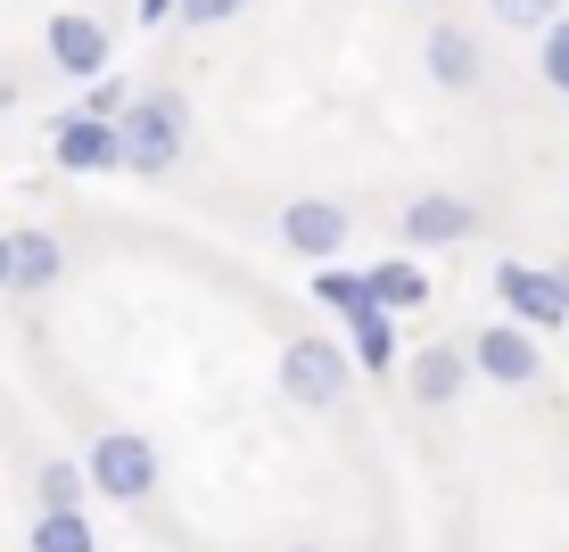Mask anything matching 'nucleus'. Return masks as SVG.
I'll return each mask as SVG.
<instances>
[{"label":"nucleus","instance_id":"obj_1","mask_svg":"<svg viewBox=\"0 0 569 552\" xmlns=\"http://www.w3.org/2000/svg\"><path fill=\"white\" fill-rule=\"evenodd\" d=\"M190 141V100L182 91H132L124 108H116V165L124 173H173V157Z\"/></svg>","mask_w":569,"mask_h":552},{"label":"nucleus","instance_id":"obj_2","mask_svg":"<svg viewBox=\"0 0 569 552\" xmlns=\"http://www.w3.org/2000/svg\"><path fill=\"white\" fill-rule=\"evenodd\" d=\"M83 486L91 495H108V503H149L157 495V445L141 438V429H108L100 445L83 453Z\"/></svg>","mask_w":569,"mask_h":552},{"label":"nucleus","instance_id":"obj_3","mask_svg":"<svg viewBox=\"0 0 569 552\" xmlns=\"http://www.w3.org/2000/svg\"><path fill=\"white\" fill-rule=\"evenodd\" d=\"M356 380V363L339 354V339H289L281 347V397L306 404V412H330Z\"/></svg>","mask_w":569,"mask_h":552},{"label":"nucleus","instance_id":"obj_4","mask_svg":"<svg viewBox=\"0 0 569 552\" xmlns=\"http://www.w3.org/2000/svg\"><path fill=\"white\" fill-rule=\"evenodd\" d=\"M462 354H470V380H487V388H537L545 380L537 330H520V322H487Z\"/></svg>","mask_w":569,"mask_h":552},{"label":"nucleus","instance_id":"obj_5","mask_svg":"<svg viewBox=\"0 0 569 552\" xmlns=\"http://www.w3.org/2000/svg\"><path fill=\"white\" fill-rule=\"evenodd\" d=\"M496 298H503V313L528 330H569V289L553 281V272H537V264H496Z\"/></svg>","mask_w":569,"mask_h":552},{"label":"nucleus","instance_id":"obj_6","mask_svg":"<svg viewBox=\"0 0 569 552\" xmlns=\"http://www.w3.org/2000/svg\"><path fill=\"white\" fill-rule=\"evenodd\" d=\"M42 50H50L58 74H74V83H100V74H108V26L83 17V9H58L42 26Z\"/></svg>","mask_w":569,"mask_h":552},{"label":"nucleus","instance_id":"obj_7","mask_svg":"<svg viewBox=\"0 0 569 552\" xmlns=\"http://www.w3.org/2000/svg\"><path fill=\"white\" fill-rule=\"evenodd\" d=\"M281 248L306 255V264H330V255L347 248V207L339 199H313V190H306V199H289L281 207Z\"/></svg>","mask_w":569,"mask_h":552},{"label":"nucleus","instance_id":"obj_8","mask_svg":"<svg viewBox=\"0 0 569 552\" xmlns=\"http://www.w3.org/2000/svg\"><path fill=\"white\" fill-rule=\"evenodd\" d=\"M479 231V207L462 190H413L405 199V248H455Z\"/></svg>","mask_w":569,"mask_h":552},{"label":"nucleus","instance_id":"obj_9","mask_svg":"<svg viewBox=\"0 0 569 552\" xmlns=\"http://www.w3.org/2000/svg\"><path fill=\"white\" fill-rule=\"evenodd\" d=\"M58 272H67V248H58V231H9L0 240V289H58Z\"/></svg>","mask_w":569,"mask_h":552},{"label":"nucleus","instance_id":"obj_10","mask_svg":"<svg viewBox=\"0 0 569 552\" xmlns=\"http://www.w3.org/2000/svg\"><path fill=\"white\" fill-rule=\"evenodd\" d=\"M50 157H58L67 173H116V124L67 108V116H58V132H50Z\"/></svg>","mask_w":569,"mask_h":552},{"label":"nucleus","instance_id":"obj_11","mask_svg":"<svg viewBox=\"0 0 569 552\" xmlns=\"http://www.w3.org/2000/svg\"><path fill=\"white\" fill-rule=\"evenodd\" d=\"M405 388H413V404H429V412H438V404H455L462 397V388H470V354L462 347H421L413 354V363H405Z\"/></svg>","mask_w":569,"mask_h":552},{"label":"nucleus","instance_id":"obj_12","mask_svg":"<svg viewBox=\"0 0 569 552\" xmlns=\"http://www.w3.org/2000/svg\"><path fill=\"white\" fill-rule=\"evenodd\" d=\"M363 289H371V305H380L388 322H397V313H413V305H429V272L413 264V255H388V264H371Z\"/></svg>","mask_w":569,"mask_h":552},{"label":"nucleus","instance_id":"obj_13","mask_svg":"<svg viewBox=\"0 0 569 552\" xmlns=\"http://www.w3.org/2000/svg\"><path fill=\"white\" fill-rule=\"evenodd\" d=\"M479 67H487V58H479V42H470L462 26H438V33H429V74H438L446 91H470V83H479Z\"/></svg>","mask_w":569,"mask_h":552},{"label":"nucleus","instance_id":"obj_14","mask_svg":"<svg viewBox=\"0 0 569 552\" xmlns=\"http://www.w3.org/2000/svg\"><path fill=\"white\" fill-rule=\"evenodd\" d=\"M313 298H322L339 322H356V313H371V289H363V272H347V264H313Z\"/></svg>","mask_w":569,"mask_h":552},{"label":"nucleus","instance_id":"obj_15","mask_svg":"<svg viewBox=\"0 0 569 552\" xmlns=\"http://www.w3.org/2000/svg\"><path fill=\"white\" fill-rule=\"evenodd\" d=\"M33 495H42V511H83V462H67V453H58V462H42L33 470Z\"/></svg>","mask_w":569,"mask_h":552},{"label":"nucleus","instance_id":"obj_16","mask_svg":"<svg viewBox=\"0 0 569 552\" xmlns=\"http://www.w3.org/2000/svg\"><path fill=\"white\" fill-rule=\"evenodd\" d=\"M347 330H356V354H347V363H363V371H388V363H397V322H388L380 305L356 313Z\"/></svg>","mask_w":569,"mask_h":552},{"label":"nucleus","instance_id":"obj_17","mask_svg":"<svg viewBox=\"0 0 569 552\" xmlns=\"http://www.w3.org/2000/svg\"><path fill=\"white\" fill-rule=\"evenodd\" d=\"M33 552H100V536H91L83 511H42L33 520Z\"/></svg>","mask_w":569,"mask_h":552},{"label":"nucleus","instance_id":"obj_18","mask_svg":"<svg viewBox=\"0 0 569 552\" xmlns=\"http://www.w3.org/2000/svg\"><path fill=\"white\" fill-rule=\"evenodd\" d=\"M537 74H545V83H553L561 100H569V17H553V26L537 33Z\"/></svg>","mask_w":569,"mask_h":552},{"label":"nucleus","instance_id":"obj_19","mask_svg":"<svg viewBox=\"0 0 569 552\" xmlns=\"http://www.w3.org/2000/svg\"><path fill=\"white\" fill-rule=\"evenodd\" d=\"M496 9V26H512V33H545L561 17V0H487Z\"/></svg>","mask_w":569,"mask_h":552},{"label":"nucleus","instance_id":"obj_20","mask_svg":"<svg viewBox=\"0 0 569 552\" xmlns=\"http://www.w3.org/2000/svg\"><path fill=\"white\" fill-rule=\"evenodd\" d=\"M240 9H248V0H173V17H182V26H199V33H207V26H231Z\"/></svg>","mask_w":569,"mask_h":552},{"label":"nucleus","instance_id":"obj_21","mask_svg":"<svg viewBox=\"0 0 569 552\" xmlns=\"http://www.w3.org/2000/svg\"><path fill=\"white\" fill-rule=\"evenodd\" d=\"M141 17H173V0H141Z\"/></svg>","mask_w":569,"mask_h":552},{"label":"nucleus","instance_id":"obj_22","mask_svg":"<svg viewBox=\"0 0 569 552\" xmlns=\"http://www.w3.org/2000/svg\"><path fill=\"white\" fill-rule=\"evenodd\" d=\"M298 552H313V544H298Z\"/></svg>","mask_w":569,"mask_h":552}]
</instances>
